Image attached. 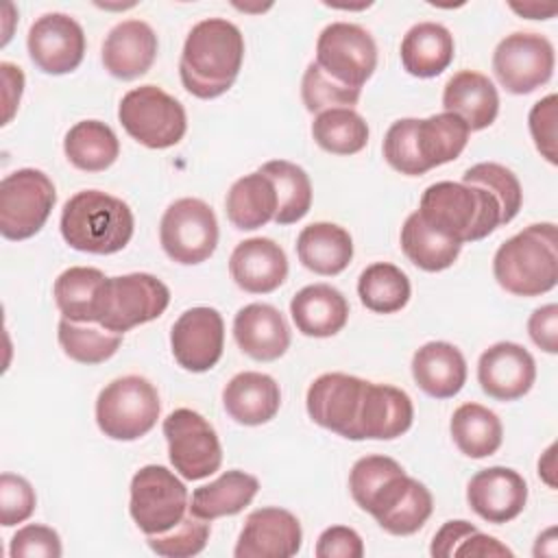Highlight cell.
Segmentation results:
<instances>
[{
    "mask_svg": "<svg viewBox=\"0 0 558 558\" xmlns=\"http://www.w3.org/2000/svg\"><path fill=\"white\" fill-rule=\"evenodd\" d=\"M403 473V466L388 456H364L349 473V490L353 501L366 510L373 495L395 475Z\"/></svg>",
    "mask_w": 558,
    "mask_h": 558,
    "instance_id": "obj_46",
    "label": "cell"
},
{
    "mask_svg": "<svg viewBox=\"0 0 558 558\" xmlns=\"http://www.w3.org/2000/svg\"><path fill=\"white\" fill-rule=\"evenodd\" d=\"M187 510V488L170 469L146 464L133 475L129 512L146 536L172 530L183 521Z\"/></svg>",
    "mask_w": 558,
    "mask_h": 558,
    "instance_id": "obj_9",
    "label": "cell"
},
{
    "mask_svg": "<svg viewBox=\"0 0 558 558\" xmlns=\"http://www.w3.org/2000/svg\"><path fill=\"white\" fill-rule=\"evenodd\" d=\"M157 388L142 375H124L109 381L96 399L98 429L111 440H137L159 418Z\"/></svg>",
    "mask_w": 558,
    "mask_h": 558,
    "instance_id": "obj_6",
    "label": "cell"
},
{
    "mask_svg": "<svg viewBox=\"0 0 558 558\" xmlns=\"http://www.w3.org/2000/svg\"><path fill=\"white\" fill-rule=\"evenodd\" d=\"M527 333L532 342L545 353H558V305L547 303L536 307L527 320Z\"/></svg>",
    "mask_w": 558,
    "mask_h": 558,
    "instance_id": "obj_51",
    "label": "cell"
},
{
    "mask_svg": "<svg viewBox=\"0 0 558 558\" xmlns=\"http://www.w3.org/2000/svg\"><path fill=\"white\" fill-rule=\"evenodd\" d=\"M37 506V495L28 480L15 473L0 475V523L4 527L31 519Z\"/></svg>",
    "mask_w": 558,
    "mask_h": 558,
    "instance_id": "obj_47",
    "label": "cell"
},
{
    "mask_svg": "<svg viewBox=\"0 0 558 558\" xmlns=\"http://www.w3.org/2000/svg\"><path fill=\"white\" fill-rule=\"evenodd\" d=\"M227 218L240 231H253L275 220L277 192L272 181L257 172L240 177L227 192L225 198Z\"/></svg>",
    "mask_w": 558,
    "mask_h": 558,
    "instance_id": "obj_32",
    "label": "cell"
},
{
    "mask_svg": "<svg viewBox=\"0 0 558 558\" xmlns=\"http://www.w3.org/2000/svg\"><path fill=\"white\" fill-rule=\"evenodd\" d=\"M477 527L464 519H453V521H447L432 538V545H429V554L434 558H451L456 547L460 545V541L475 532Z\"/></svg>",
    "mask_w": 558,
    "mask_h": 558,
    "instance_id": "obj_52",
    "label": "cell"
},
{
    "mask_svg": "<svg viewBox=\"0 0 558 558\" xmlns=\"http://www.w3.org/2000/svg\"><path fill=\"white\" fill-rule=\"evenodd\" d=\"M68 161L83 172H102L120 155V142L113 129L100 120L76 122L63 140Z\"/></svg>",
    "mask_w": 558,
    "mask_h": 558,
    "instance_id": "obj_33",
    "label": "cell"
},
{
    "mask_svg": "<svg viewBox=\"0 0 558 558\" xmlns=\"http://www.w3.org/2000/svg\"><path fill=\"white\" fill-rule=\"evenodd\" d=\"M416 211L425 225L460 244L484 240L501 225L497 198L486 187L462 181L427 185Z\"/></svg>",
    "mask_w": 558,
    "mask_h": 558,
    "instance_id": "obj_2",
    "label": "cell"
},
{
    "mask_svg": "<svg viewBox=\"0 0 558 558\" xmlns=\"http://www.w3.org/2000/svg\"><path fill=\"white\" fill-rule=\"evenodd\" d=\"M466 122L449 111L416 120V146L427 170L460 157L469 142Z\"/></svg>",
    "mask_w": 558,
    "mask_h": 558,
    "instance_id": "obj_36",
    "label": "cell"
},
{
    "mask_svg": "<svg viewBox=\"0 0 558 558\" xmlns=\"http://www.w3.org/2000/svg\"><path fill=\"white\" fill-rule=\"evenodd\" d=\"M57 201L50 177L20 168L0 181V233L7 240H28L41 231Z\"/></svg>",
    "mask_w": 558,
    "mask_h": 558,
    "instance_id": "obj_8",
    "label": "cell"
},
{
    "mask_svg": "<svg viewBox=\"0 0 558 558\" xmlns=\"http://www.w3.org/2000/svg\"><path fill=\"white\" fill-rule=\"evenodd\" d=\"M299 262L323 277L340 275L353 259V240L349 231L333 222H312L296 238Z\"/></svg>",
    "mask_w": 558,
    "mask_h": 558,
    "instance_id": "obj_30",
    "label": "cell"
},
{
    "mask_svg": "<svg viewBox=\"0 0 558 558\" xmlns=\"http://www.w3.org/2000/svg\"><path fill=\"white\" fill-rule=\"evenodd\" d=\"M534 379L536 362L517 342H497L480 355L477 381L490 399L517 401L532 390Z\"/></svg>",
    "mask_w": 558,
    "mask_h": 558,
    "instance_id": "obj_19",
    "label": "cell"
},
{
    "mask_svg": "<svg viewBox=\"0 0 558 558\" xmlns=\"http://www.w3.org/2000/svg\"><path fill=\"white\" fill-rule=\"evenodd\" d=\"M554 451H556V445H551L547 451H545V456L538 460V475L554 488L556 486V482H554V477H551V473H554Z\"/></svg>",
    "mask_w": 558,
    "mask_h": 558,
    "instance_id": "obj_56",
    "label": "cell"
},
{
    "mask_svg": "<svg viewBox=\"0 0 558 558\" xmlns=\"http://www.w3.org/2000/svg\"><path fill=\"white\" fill-rule=\"evenodd\" d=\"M366 379L347 373H325L316 377L305 397L310 418L349 440H357V416Z\"/></svg>",
    "mask_w": 558,
    "mask_h": 558,
    "instance_id": "obj_14",
    "label": "cell"
},
{
    "mask_svg": "<svg viewBox=\"0 0 558 558\" xmlns=\"http://www.w3.org/2000/svg\"><path fill=\"white\" fill-rule=\"evenodd\" d=\"M453 556H477V558H493V556H512V549L499 543L495 536L482 534L480 530L466 534L460 545L456 547Z\"/></svg>",
    "mask_w": 558,
    "mask_h": 558,
    "instance_id": "obj_53",
    "label": "cell"
},
{
    "mask_svg": "<svg viewBox=\"0 0 558 558\" xmlns=\"http://www.w3.org/2000/svg\"><path fill=\"white\" fill-rule=\"evenodd\" d=\"M168 458L174 471L190 480H203L222 464V447L211 423L190 408L172 410L163 418Z\"/></svg>",
    "mask_w": 558,
    "mask_h": 558,
    "instance_id": "obj_11",
    "label": "cell"
},
{
    "mask_svg": "<svg viewBox=\"0 0 558 558\" xmlns=\"http://www.w3.org/2000/svg\"><path fill=\"white\" fill-rule=\"evenodd\" d=\"M401 248L405 257L425 272H440L453 266L462 244L434 231L418 211H412L401 227Z\"/></svg>",
    "mask_w": 558,
    "mask_h": 558,
    "instance_id": "obj_35",
    "label": "cell"
},
{
    "mask_svg": "<svg viewBox=\"0 0 558 558\" xmlns=\"http://www.w3.org/2000/svg\"><path fill=\"white\" fill-rule=\"evenodd\" d=\"M312 137L331 155H355L368 144V124L349 107L327 109L316 113L312 122Z\"/></svg>",
    "mask_w": 558,
    "mask_h": 558,
    "instance_id": "obj_40",
    "label": "cell"
},
{
    "mask_svg": "<svg viewBox=\"0 0 558 558\" xmlns=\"http://www.w3.org/2000/svg\"><path fill=\"white\" fill-rule=\"evenodd\" d=\"M556 65L554 46L538 33L506 35L493 52V72L510 94H530L545 85Z\"/></svg>",
    "mask_w": 558,
    "mask_h": 558,
    "instance_id": "obj_13",
    "label": "cell"
},
{
    "mask_svg": "<svg viewBox=\"0 0 558 558\" xmlns=\"http://www.w3.org/2000/svg\"><path fill=\"white\" fill-rule=\"evenodd\" d=\"M303 530L299 519L277 506L253 510L238 536L235 558H290L299 554Z\"/></svg>",
    "mask_w": 558,
    "mask_h": 558,
    "instance_id": "obj_18",
    "label": "cell"
},
{
    "mask_svg": "<svg viewBox=\"0 0 558 558\" xmlns=\"http://www.w3.org/2000/svg\"><path fill=\"white\" fill-rule=\"evenodd\" d=\"M105 279L102 270L92 266H72L63 270L52 288L61 316L74 323H96V303Z\"/></svg>",
    "mask_w": 558,
    "mask_h": 558,
    "instance_id": "obj_37",
    "label": "cell"
},
{
    "mask_svg": "<svg viewBox=\"0 0 558 558\" xmlns=\"http://www.w3.org/2000/svg\"><path fill=\"white\" fill-rule=\"evenodd\" d=\"M462 183H473L486 187L501 207V225H508L521 209L523 190L512 170L495 161H482L471 166L462 174Z\"/></svg>",
    "mask_w": 558,
    "mask_h": 558,
    "instance_id": "obj_42",
    "label": "cell"
},
{
    "mask_svg": "<svg viewBox=\"0 0 558 558\" xmlns=\"http://www.w3.org/2000/svg\"><path fill=\"white\" fill-rule=\"evenodd\" d=\"M466 501L480 519L488 523H508L523 512L527 504V484L514 469L488 466L469 480Z\"/></svg>",
    "mask_w": 558,
    "mask_h": 558,
    "instance_id": "obj_20",
    "label": "cell"
},
{
    "mask_svg": "<svg viewBox=\"0 0 558 558\" xmlns=\"http://www.w3.org/2000/svg\"><path fill=\"white\" fill-rule=\"evenodd\" d=\"M442 107L460 116L469 131H482L490 126L499 113V94L486 74L460 70L442 89Z\"/></svg>",
    "mask_w": 558,
    "mask_h": 558,
    "instance_id": "obj_28",
    "label": "cell"
},
{
    "mask_svg": "<svg viewBox=\"0 0 558 558\" xmlns=\"http://www.w3.org/2000/svg\"><path fill=\"white\" fill-rule=\"evenodd\" d=\"M229 272L238 288L251 294L275 292L288 277L286 251L270 238H248L229 257Z\"/></svg>",
    "mask_w": 558,
    "mask_h": 558,
    "instance_id": "obj_22",
    "label": "cell"
},
{
    "mask_svg": "<svg viewBox=\"0 0 558 558\" xmlns=\"http://www.w3.org/2000/svg\"><path fill=\"white\" fill-rule=\"evenodd\" d=\"M556 107L558 98L556 94H549L534 102L527 116V126L534 140L536 150L541 157H545L549 163H558V150H556Z\"/></svg>",
    "mask_w": 558,
    "mask_h": 558,
    "instance_id": "obj_49",
    "label": "cell"
},
{
    "mask_svg": "<svg viewBox=\"0 0 558 558\" xmlns=\"http://www.w3.org/2000/svg\"><path fill=\"white\" fill-rule=\"evenodd\" d=\"M399 54L408 74L416 78H434L453 61V35L438 22H418L403 35Z\"/></svg>",
    "mask_w": 558,
    "mask_h": 558,
    "instance_id": "obj_29",
    "label": "cell"
},
{
    "mask_svg": "<svg viewBox=\"0 0 558 558\" xmlns=\"http://www.w3.org/2000/svg\"><path fill=\"white\" fill-rule=\"evenodd\" d=\"M434 510V497L425 484L399 473L390 477L371 499L366 512L379 527L392 536H410L418 532Z\"/></svg>",
    "mask_w": 558,
    "mask_h": 558,
    "instance_id": "obj_17",
    "label": "cell"
},
{
    "mask_svg": "<svg viewBox=\"0 0 558 558\" xmlns=\"http://www.w3.org/2000/svg\"><path fill=\"white\" fill-rule=\"evenodd\" d=\"M222 405L240 425H264L279 412L281 390L270 375L244 371L233 375L225 386Z\"/></svg>",
    "mask_w": 558,
    "mask_h": 558,
    "instance_id": "obj_25",
    "label": "cell"
},
{
    "mask_svg": "<svg viewBox=\"0 0 558 558\" xmlns=\"http://www.w3.org/2000/svg\"><path fill=\"white\" fill-rule=\"evenodd\" d=\"M118 120L135 142L153 150L179 144L187 131L183 105L157 85L126 92L118 107Z\"/></svg>",
    "mask_w": 558,
    "mask_h": 558,
    "instance_id": "obj_7",
    "label": "cell"
},
{
    "mask_svg": "<svg viewBox=\"0 0 558 558\" xmlns=\"http://www.w3.org/2000/svg\"><path fill=\"white\" fill-rule=\"evenodd\" d=\"M233 338L242 353L257 362H275L290 347L283 314L268 303H248L233 318Z\"/></svg>",
    "mask_w": 558,
    "mask_h": 558,
    "instance_id": "obj_24",
    "label": "cell"
},
{
    "mask_svg": "<svg viewBox=\"0 0 558 558\" xmlns=\"http://www.w3.org/2000/svg\"><path fill=\"white\" fill-rule=\"evenodd\" d=\"M318 558H362L364 543L353 527L331 525L320 532L316 541Z\"/></svg>",
    "mask_w": 558,
    "mask_h": 558,
    "instance_id": "obj_50",
    "label": "cell"
},
{
    "mask_svg": "<svg viewBox=\"0 0 558 558\" xmlns=\"http://www.w3.org/2000/svg\"><path fill=\"white\" fill-rule=\"evenodd\" d=\"M170 303L168 286L148 272L107 277L98 303L96 323L111 333H124L159 318Z\"/></svg>",
    "mask_w": 558,
    "mask_h": 558,
    "instance_id": "obj_5",
    "label": "cell"
},
{
    "mask_svg": "<svg viewBox=\"0 0 558 558\" xmlns=\"http://www.w3.org/2000/svg\"><path fill=\"white\" fill-rule=\"evenodd\" d=\"M449 429L456 447L473 460L493 456L504 440L499 416L480 403H462L456 408Z\"/></svg>",
    "mask_w": 558,
    "mask_h": 558,
    "instance_id": "obj_34",
    "label": "cell"
},
{
    "mask_svg": "<svg viewBox=\"0 0 558 558\" xmlns=\"http://www.w3.org/2000/svg\"><path fill=\"white\" fill-rule=\"evenodd\" d=\"M262 174H266L277 192V225H292L305 218V214L312 207V183L307 172L286 159H272L266 161L259 168Z\"/></svg>",
    "mask_w": 558,
    "mask_h": 558,
    "instance_id": "obj_39",
    "label": "cell"
},
{
    "mask_svg": "<svg viewBox=\"0 0 558 558\" xmlns=\"http://www.w3.org/2000/svg\"><path fill=\"white\" fill-rule=\"evenodd\" d=\"M412 286L408 275L388 262H375L360 272L357 296L375 314H395L410 301Z\"/></svg>",
    "mask_w": 558,
    "mask_h": 558,
    "instance_id": "obj_38",
    "label": "cell"
},
{
    "mask_svg": "<svg viewBox=\"0 0 558 558\" xmlns=\"http://www.w3.org/2000/svg\"><path fill=\"white\" fill-rule=\"evenodd\" d=\"M414 421V405L405 390L366 381L357 416V440H392Z\"/></svg>",
    "mask_w": 558,
    "mask_h": 558,
    "instance_id": "obj_21",
    "label": "cell"
},
{
    "mask_svg": "<svg viewBox=\"0 0 558 558\" xmlns=\"http://www.w3.org/2000/svg\"><path fill=\"white\" fill-rule=\"evenodd\" d=\"M497 283L514 296H541L558 283V235L554 222H536L508 238L493 257Z\"/></svg>",
    "mask_w": 558,
    "mask_h": 558,
    "instance_id": "obj_3",
    "label": "cell"
},
{
    "mask_svg": "<svg viewBox=\"0 0 558 558\" xmlns=\"http://www.w3.org/2000/svg\"><path fill=\"white\" fill-rule=\"evenodd\" d=\"M63 554L61 538L57 530L41 525V523H28L20 527L9 547L11 558H59Z\"/></svg>",
    "mask_w": 558,
    "mask_h": 558,
    "instance_id": "obj_48",
    "label": "cell"
},
{
    "mask_svg": "<svg viewBox=\"0 0 558 558\" xmlns=\"http://www.w3.org/2000/svg\"><path fill=\"white\" fill-rule=\"evenodd\" d=\"M314 63L333 81L362 89L377 68V46L360 24L331 22L316 39Z\"/></svg>",
    "mask_w": 558,
    "mask_h": 558,
    "instance_id": "obj_12",
    "label": "cell"
},
{
    "mask_svg": "<svg viewBox=\"0 0 558 558\" xmlns=\"http://www.w3.org/2000/svg\"><path fill=\"white\" fill-rule=\"evenodd\" d=\"M412 377L425 395L451 399L466 384V360L456 344L432 340L412 355Z\"/></svg>",
    "mask_w": 558,
    "mask_h": 558,
    "instance_id": "obj_26",
    "label": "cell"
},
{
    "mask_svg": "<svg viewBox=\"0 0 558 558\" xmlns=\"http://www.w3.org/2000/svg\"><path fill=\"white\" fill-rule=\"evenodd\" d=\"M0 72H2V85H4V116H2V124H9L17 105H20V98H22V92H24V72L9 63V61H2L0 63Z\"/></svg>",
    "mask_w": 558,
    "mask_h": 558,
    "instance_id": "obj_54",
    "label": "cell"
},
{
    "mask_svg": "<svg viewBox=\"0 0 558 558\" xmlns=\"http://www.w3.org/2000/svg\"><path fill=\"white\" fill-rule=\"evenodd\" d=\"M362 89L347 87L331 76H327L314 61L305 68L303 81H301V98L310 113H320L327 109L349 107L357 105Z\"/></svg>",
    "mask_w": 558,
    "mask_h": 558,
    "instance_id": "obj_44",
    "label": "cell"
},
{
    "mask_svg": "<svg viewBox=\"0 0 558 558\" xmlns=\"http://www.w3.org/2000/svg\"><path fill=\"white\" fill-rule=\"evenodd\" d=\"M159 242L163 253L183 266L209 259L218 246V220L201 198H179L161 216Z\"/></svg>",
    "mask_w": 558,
    "mask_h": 558,
    "instance_id": "obj_10",
    "label": "cell"
},
{
    "mask_svg": "<svg viewBox=\"0 0 558 558\" xmlns=\"http://www.w3.org/2000/svg\"><path fill=\"white\" fill-rule=\"evenodd\" d=\"M31 61L46 74L74 72L85 57L83 26L65 13H46L33 22L26 37Z\"/></svg>",
    "mask_w": 558,
    "mask_h": 558,
    "instance_id": "obj_15",
    "label": "cell"
},
{
    "mask_svg": "<svg viewBox=\"0 0 558 558\" xmlns=\"http://www.w3.org/2000/svg\"><path fill=\"white\" fill-rule=\"evenodd\" d=\"M244 61V37L225 17H207L185 37L179 76L183 87L203 100L222 96L235 83Z\"/></svg>",
    "mask_w": 558,
    "mask_h": 558,
    "instance_id": "obj_1",
    "label": "cell"
},
{
    "mask_svg": "<svg viewBox=\"0 0 558 558\" xmlns=\"http://www.w3.org/2000/svg\"><path fill=\"white\" fill-rule=\"evenodd\" d=\"M259 490V482L255 475L244 473L240 469L225 471L218 480L198 486L190 497V512L214 521L218 517H233L242 512Z\"/></svg>",
    "mask_w": 558,
    "mask_h": 558,
    "instance_id": "obj_31",
    "label": "cell"
},
{
    "mask_svg": "<svg viewBox=\"0 0 558 558\" xmlns=\"http://www.w3.org/2000/svg\"><path fill=\"white\" fill-rule=\"evenodd\" d=\"M57 338L63 353L78 364L107 362L122 344L120 333H111L98 323H74L68 318L59 320Z\"/></svg>",
    "mask_w": 558,
    "mask_h": 558,
    "instance_id": "obj_41",
    "label": "cell"
},
{
    "mask_svg": "<svg viewBox=\"0 0 558 558\" xmlns=\"http://www.w3.org/2000/svg\"><path fill=\"white\" fill-rule=\"evenodd\" d=\"M133 227L131 207L122 198L100 190H83L70 196L59 222L65 244L92 255L122 251L133 238Z\"/></svg>",
    "mask_w": 558,
    "mask_h": 558,
    "instance_id": "obj_4",
    "label": "cell"
},
{
    "mask_svg": "<svg viewBox=\"0 0 558 558\" xmlns=\"http://www.w3.org/2000/svg\"><path fill=\"white\" fill-rule=\"evenodd\" d=\"M157 35L150 24L142 20H124L116 24L102 44L105 70L120 78L133 81L144 76L157 57Z\"/></svg>",
    "mask_w": 558,
    "mask_h": 558,
    "instance_id": "obj_23",
    "label": "cell"
},
{
    "mask_svg": "<svg viewBox=\"0 0 558 558\" xmlns=\"http://www.w3.org/2000/svg\"><path fill=\"white\" fill-rule=\"evenodd\" d=\"M209 532H211L209 521H205L187 510V514L183 517L181 523H177L172 530H168L163 534L146 536V543L157 556L190 558L205 549V545L209 541Z\"/></svg>",
    "mask_w": 558,
    "mask_h": 558,
    "instance_id": "obj_43",
    "label": "cell"
},
{
    "mask_svg": "<svg viewBox=\"0 0 558 558\" xmlns=\"http://www.w3.org/2000/svg\"><path fill=\"white\" fill-rule=\"evenodd\" d=\"M290 316L303 336L329 338L347 325L349 303L333 286L312 283L292 296Z\"/></svg>",
    "mask_w": 558,
    "mask_h": 558,
    "instance_id": "obj_27",
    "label": "cell"
},
{
    "mask_svg": "<svg viewBox=\"0 0 558 558\" xmlns=\"http://www.w3.org/2000/svg\"><path fill=\"white\" fill-rule=\"evenodd\" d=\"M416 120L418 118H401L392 122L384 137V159L392 170L408 177L427 172L416 146Z\"/></svg>",
    "mask_w": 558,
    "mask_h": 558,
    "instance_id": "obj_45",
    "label": "cell"
},
{
    "mask_svg": "<svg viewBox=\"0 0 558 558\" xmlns=\"http://www.w3.org/2000/svg\"><path fill=\"white\" fill-rule=\"evenodd\" d=\"M510 9L527 20H549L558 11L556 4H538V2H523V4L510 2Z\"/></svg>",
    "mask_w": 558,
    "mask_h": 558,
    "instance_id": "obj_55",
    "label": "cell"
},
{
    "mask_svg": "<svg viewBox=\"0 0 558 558\" xmlns=\"http://www.w3.org/2000/svg\"><path fill=\"white\" fill-rule=\"evenodd\" d=\"M170 347L177 364L205 373L218 364L225 349V320L214 307H190L172 325Z\"/></svg>",
    "mask_w": 558,
    "mask_h": 558,
    "instance_id": "obj_16",
    "label": "cell"
}]
</instances>
